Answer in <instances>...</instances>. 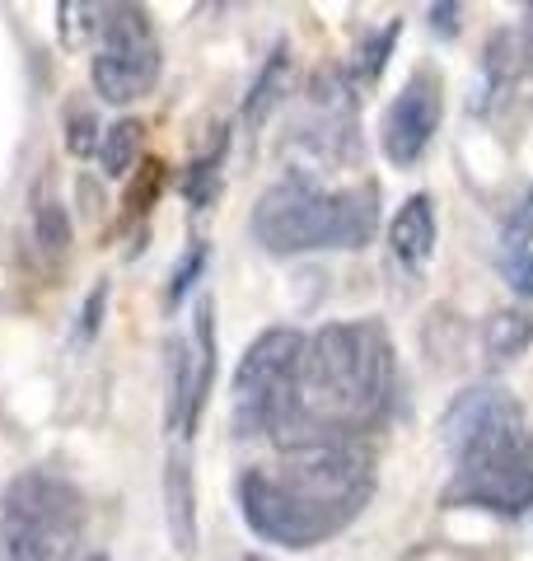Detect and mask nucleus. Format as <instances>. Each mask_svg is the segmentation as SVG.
I'll use <instances>...</instances> for the list:
<instances>
[{
	"label": "nucleus",
	"mask_w": 533,
	"mask_h": 561,
	"mask_svg": "<svg viewBox=\"0 0 533 561\" xmlns=\"http://www.w3.org/2000/svg\"><path fill=\"white\" fill-rule=\"evenodd\" d=\"M398 393L394 342L384 323L355 319L328 323L305 337V360H299V412L276 445L318 440V435H347L361 440V431L379 426Z\"/></svg>",
	"instance_id": "obj_1"
},
{
	"label": "nucleus",
	"mask_w": 533,
	"mask_h": 561,
	"mask_svg": "<svg viewBox=\"0 0 533 561\" xmlns=\"http://www.w3.org/2000/svg\"><path fill=\"white\" fill-rule=\"evenodd\" d=\"M379 230V187H318L305 169L272 183L253 206V239L266 253L295 257L314 249H365Z\"/></svg>",
	"instance_id": "obj_2"
},
{
	"label": "nucleus",
	"mask_w": 533,
	"mask_h": 561,
	"mask_svg": "<svg viewBox=\"0 0 533 561\" xmlns=\"http://www.w3.org/2000/svg\"><path fill=\"white\" fill-rule=\"evenodd\" d=\"M84 496L52 468H29L0 486V561H76Z\"/></svg>",
	"instance_id": "obj_3"
},
{
	"label": "nucleus",
	"mask_w": 533,
	"mask_h": 561,
	"mask_svg": "<svg viewBox=\"0 0 533 561\" xmlns=\"http://www.w3.org/2000/svg\"><path fill=\"white\" fill-rule=\"evenodd\" d=\"M444 505H468L514 519L533 505V431L524 426V408L491 421L483 435L454 454V478L444 486Z\"/></svg>",
	"instance_id": "obj_4"
},
{
	"label": "nucleus",
	"mask_w": 533,
	"mask_h": 561,
	"mask_svg": "<svg viewBox=\"0 0 533 561\" xmlns=\"http://www.w3.org/2000/svg\"><path fill=\"white\" fill-rule=\"evenodd\" d=\"M299 360H305V332L299 328H266L243 351L235 370V435H276L299 412Z\"/></svg>",
	"instance_id": "obj_5"
},
{
	"label": "nucleus",
	"mask_w": 533,
	"mask_h": 561,
	"mask_svg": "<svg viewBox=\"0 0 533 561\" xmlns=\"http://www.w3.org/2000/svg\"><path fill=\"white\" fill-rule=\"evenodd\" d=\"M165 47L155 38V24L140 5H109V24L99 33L94 51V90L109 103H136L159 84Z\"/></svg>",
	"instance_id": "obj_6"
},
{
	"label": "nucleus",
	"mask_w": 533,
	"mask_h": 561,
	"mask_svg": "<svg viewBox=\"0 0 533 561\" xmlns=\"http://www.w3.org/2000/svg\"><path fill=\"white\" fill-rule=\"evenodd\" d=\"M239 515L243 524L253 529L258 538L266 542H281L291 552H305V548H318V542L337 538L324 519H318L309 505H299L286 486L276 482L272 468H248L239 472Z\"/></svg>",
	"instance_id": "obj_7"
},
{
	"label": "nucleus",
	"mask_w": 533,
	"mask_h": 561,
	"mask_svg": "<svg viewBox=\"0 0 533 561\" xmlns=\"http://www.w3.org/2000/svg\"><path fill=\"white\" fill-rule=\"evenodd\" d=\"M440 117H444V84L435 70H412V80L402 84V94L384 108V122H379V146L388 154V164L398 169H412L431 140L440 131Z\"/></svg>",
	"instance_id": "obj_8"
},
{
	"label": "nucleus",
	"mask_w": 533,
	"mask_h": 561,
	"mask_svg": "<svg viewBox=\"0 0 533 561\" xmlns=\"http://www.w3.org/2000/svg\"><path fill=\"white\" fill-rule=\"evenodd\" d=\"M510 412H520V398H514L510 389H501V383H473V389L458 393L450 408H444L440 416V445L450 449V459L458 449H464L473 435H483L491 421H501Z\"/></svg>",
	"instance_id": "obj_9"
},
{
	"label": "nucleus",
	"mask_w": 533,
	"mask_h": 561,
	"mask_svg": "<svg viewBox=\"0 0 533 561\" xmlns=\"http://www.w3.org/2000/svg\"><path fill=\"white\" fill-rule=\"evenodd\" d=\"M435 239H440V230H435V202L426 197V192H412V197L398 206L394 225H388V257H394V267L407 280H417L426 267H431Z\"/></svg>",
	"instance_id": "obj_10"
},
{
	"label": "nucleus",
	"mask_w": 533,
	"mask_h": 561,
	"mask_svg": "<svg viewBox=\"0 0 533 561\" xmlns=\"http://www.w3.org/2000/svg\"><path fill=\"white\" fill-rule=\"evenodd\" d=\"M183 351H188V435H192L206 412L211 383H216V300L211 295H202L197 319H192V342Z\"/></svg>",
	"instance_id": "obj_11"
},
{
	"label": "nucleus",
	"mask_w": 533,
	"mask_h": 561,
	"mask_svg": "<svg viewBox=\"0 0 533 561\" xmlns=\"http://www.w3.org/2000/svg\"><path fill=\"white\" fill-rule=\"evenodd\" d=\"M165 519L178 552H197V482H192L188 454H169L165 463Z\"/></svg>",
	"instance_id": "obj_12"
},
{
	"label": "nucleus",
	"mask_w": 533,
	"mask_h": 561,
	"mask_svg": "<svg viewBox=\"0 0 533 561\" xmlns=\"http://www.w3.org/2000/svg\"><path fill=\"white\" fill-rule=\"evenodd\" d=\"M291 94V47L286 43H276L272 47V57L262 61L258 70V80L248 84V99H243V127L248 131H258L266 117L276 113V103Z\"/></svg>",
	"instance_id": "obj_13"
},
{
	"label": "nucleus",
	"mask_w": 533,
	"mask_h": 561,
	"mask_svg": "<svg viewBox=\"0 0 533 561\" xmlns=\"http://www.w3.org/2000/svg\"><path fill=\"white\" fill-rule=\"evenodd\" d=\"M33 243H38V253L52 262H61L70 253V216L47 179L33 187Z\"/></svg>",
	"instance_id": "obj_14"
},
{
	"label": "nucleus",
	"mask_w": 533,
	"mask_h": 561,
	"mask_svg": "<svg viewBox=\"0 0 533 561\" xmlns=\"http://www.w3.org/2000/svg\"><path fill=\"white\" fill-rule=\"evenodd\" d=\"M483 346L491 360H520L533 346V313L529 309H496L483 323Z\"/></svg>",
	"instance_id": "obj_15"
},
{
	"label": "nucleus",
	"mask_w": 533,
	"mask_h": 561,
	"mask_svg": "<svg viewBox=\"0 0 533 561\" xmlns=\"http://www.w3.org/2000/svg\"><path fill=\"white\" fill-rule=\"evenodd\" d=\"M398 38H402V20H388L384 28L365 33L361 47H355V57H351V66H347L351 90H370V84L384 76V66H388V57H394Z\"/></svg>",
	"instance_id": "obj_16"
},
{
	"label": "nucleus",
	"mask_w": 533,
	"mask_h": 561,
	"mask_svg": "<svg viewBox=\"0 0 533 561\" xmlns=\"http://www.w3.org/2000/svg\"><path fill=\"white\" fill-rule=\"evenodd\" d=\"M514 70H520V57H514V33H496V38L487 43V57H483V94L473 99V113H487L491 103L510 90Z\"/></svg>",
	"instance_id": "obj_17"
},
{
	"label": "nucleus",
	"mask_w": 533,
	"mask_h": 561,
	"mask_svg": "<svg viewBox=\"0 0 533 561\" xmlns=\"http://www.w3.org/2000/svg\"><path fill=\"white\" fill-rule=\"evenodd\" d=\"M140 140H146V127H140L136 117H122L103 131L99 160H103V173H109V179H132L136 160H140Z\"/></svg>",
	"instance_id": "obj_18"
},
{
	"label": "nucleus",
	"mask_w": 533,
	"mask_h": 561,
	"mask_svg": "<svg viewBox=\"0 0 533 561\" xmlns=\"http://www.w3.org/2000/svg\"><path fill=\"white\" fill-rule=\"evenodd\" d=\"M225 150H229V131H216V140H211V150L197 154L188 169V179H183V197L206 210L211 202L220 197V169H225Z\"/></svg>",
	"instance_id": "obj_19"
},
{
	"label": "nucleus",
	"mask_w": 533,
	"mask_h": 561,
	"mask_svg": "<svg viewBox=\"0 0 533 561\" xmlns=\"http://www.w3.org/2000/svg\"><path fill=\"white\" fill-rule=\"evenodd\" d=\"M57 14H61L57 28H61L66 47H84L94 33H103V24H109V5H84V0H61Z\"/></svg>",
	"instance_id": "obj_20"
},
{
	"label": "nucleus",
	"mask_w": 533,
	"mask_h": 561,
	"mask_svg": "<svg viewBox=\"0 0 533 561\" xmlns=\"http://www.w3.org/2000/svg\"><path fill=\"white\" fill-rule=\"evenodd\" d=\"M206 262H211V249H206V243H188V253L178 257V267H173V276H169V290H165V305H169V309H178V305L188 300V290L202 280Z\"/></svg>",
	"instance_id": "obj_21"
},
{
	"label": "nucleus",
	"mask_w": 533,
	"mask_h": 561,
	"mask_svg": "<svg viewBox=\"0 0 533 561\" xmlns=\"http://www.w3.org/2000/svg\"><path fill=\"white\" fill-rule=\"evenodd\" d=\"M99 117L89 103H70L66 113V150L76 154V160H89V150H99Z\"/></svg>",
	"instance_id": "obj_22"
},
{
	"label": "nucleus",
	"mask_w": 533,
	"mask_h": 561,
	"mask_svg": "<svg viewBox=\"0 0 533 561\" xmlns=\"http://www.w3.org/2000/svg\"><path fill=\"white\" fill-rule=\"evenodd\" d=\"M529 239H533V187L524 192L520 202H514V210H510L506 225H501V249H506V257L529 253Z\"/></svg>",
	"instance_id": "obj_23"
},
{
	"label": "nucleus",
	"mask_w": 533,
	"mask_h": 561,
	"mask_svg": "<svg viewBox=\"0 0 533 561\" xmlns=\"http://www.w3.org/2000/svg\"><path fill=\"white\" fill-rule=\"evenodd\" d=\"M159 187H165V164L159 160H146L136 173H132V187H127V216H146L155 206Z\"/></svg>",
	"instance_id": "obj_24"
},
{
	"label": "nucleus",
	"mask_w": 533,
	"mask_h": 561,
	"mask_svg": "<svg viewBox=\"0 0 533 561\" xmlns=\"http://www.w3.org/2000/svg\"><path fill=\"white\" fill-rule=\"evenodd\" d=\"M103 309H109V280H99V286L89 290L84 309H80V328H76V337H80V342H94V337H99V328H103Z\"/></svg>",
	"instance_id": "obj_25"
},
{
	"label": "nucleus",
	"mask_w": 533,
	"mask_h": 561,
	"mask_svg": "<svg viewBox=\"0 0 533 561\" xmlns=\"http://www.w3.org/2000/svg\"><path fill=\"white\" fill-rule=\"evenodd\" d=\"M506 280L514 286V295H533V253L506 257Z\"/></svg>",
	"instance_id": "obj_26"
},
{
	"label": "nucleus",
	"mask_w": 533,
	"mask_h": 561,
	"mask_svg": "<svg viewBox=\"0 0 533 561\" xmlns=\"http://www.w3.org/2000/svg\"><path fill=\"white\" fill-rule=\"evenodd\" d=\"M458 14H464V5L458 0H444V5H431V28L444 33V38H454L458 33Z\"/></svg>",
	"instance_id": "obj_27"
},
{
	"label": "nucleus",
	"mask_w": 533,
	"mask_h": 561,
	"mask_svg": "<svg viewBox=\"0 0 533 561\" xmlns=\"http://www.w3.org/2000/svg\"><path fill=\"white\" fill-rule=\"evenodd\" d=\"M76 561H109V557H103V552H84V557H76Z\"/></svg>",
	"instance_id": "obj_28"
},
{
	"label": "nucleus",
	"mask_w": 533,
	"mask_h": 561,
	"mask_svg": "<svg viewBox=\"0 0 533 561\" xmlns=\"http://www.w3.org/2000/svg\"><path fill=\"white\" fill-rule=\"evenodd\" d=\"M239 561H262V557H239Z\"/></svg>",
	"instance_id": "obj_29"
}]
</instances>
